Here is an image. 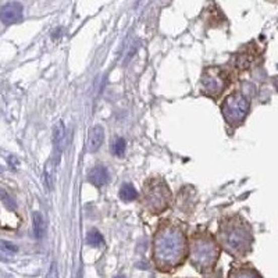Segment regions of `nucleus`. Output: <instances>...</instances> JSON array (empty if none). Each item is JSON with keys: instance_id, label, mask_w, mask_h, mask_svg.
Returning a JSON list of instances; mask_svg holds the SVG:
<instances>
[{"instance_id": "obj_12", "label": "nucleus", "mask_w": 278, "mask_h": 278, "mask_svg": "<svg viewBox=\"0 0 278 278\" xmlns=\"http://www.w3.org/2000/svg\"><path fill=\"white\" fill-rule=\"evenodd\" d=\"M252 61H253V54L250 53V50H246V49L241 50L235 56V65H237L238 68L246 70L248 67H250Z\"/></svg>"}, {"instance_id": "obj_3", "label": "nucleus", "mask_w": 278, "mask_h": 278, "mask_svg": "<svg viewBox=\"0 0 278 278\" xmlns=\"http://www.w3.org/2000/svg\"><path fill=\"white\" fill-rule=\"evenodd\" d=\"M220 256V248L213 235L208 232H196L191 241V263L197 271L213 268Z\"/></svg>"}, {"instance_id": "obj_7", "label": "nucleus", "mask_w": 278, "mask_h": 278, "mask_svg": "<svg viewBox=\"0 0 278 278\" xmlns=\"http://www.w3.org/2000/svg\"><path fill=\"white\" fill-rule=\"evenodd\" d=\"M23 5L18 2H12V3H7L3 7H0V21L6 25L20 23L23 20Z\"/></svg>"}, {"instance_id": "obj_21", "label": "nucleus", "mask_w": 278, "mask_h": 278, "mask_svg": "<svg viewBox=\"0 0 278 278\" xmlns=\"http://www.w3.org/2000/svg\"><path fill=\"white\" fill-rule=\"evenodd\" d=\"M5 278H12L10 275H5Z\"/></svg>"}, {"instance_id": "obj_10", "label": "nucleus", "mask_w": 278, "mask_h": 278, "mask_svg": "<svg viewBox=\"0 0 278 278\" xmlns=\"http://www.w3.org/2000/svg\"><path fill=\"white\" fill-rule=\"evenodd\" d=\"M57 160L54 157H50L47 160L46 166H45V173H43V180H45V185H46L47 191H52L53 184H54V173H56V167H57Z\"/></svg>"}, {"instance_id": "obj_22", "label": "nucleus", "mask_w": 278, "mask_h": 278, "mask_svg": "<svg viewBox=\"0 0 278 278\" xmlns=\"http://www.w3.org/2000/svg\"><path fill=\"white\" fill-rule=\"evenodd\" d=\"M2 170H3V168H2V167H0V171H2Z\"/></svg>"}, {"instance_id": "obj_19", "label": "nucleus", "mask_w": 278, "mask_h": 278, "mask_svg": "<svg viewBox=\"0 0 278 278\" xmlns=\"http://www.w3.org/2000/svg\"><path fill=\"white\" fill-rule=\"evenodd\" d=\"M0 246H2V249L6 250V252H17V246L10 242H6V241H2Z\"/></svg>"}, {"instance_id": "obj_16", "label": "nucleus", "mask_w": 278, "mask_h": 278, "mask_svg": "<svg viewBox=\"0 0 278 278\" xmlns=\"http://www.w3.org/2000/svg\"><path fill=\"white\" fill-rule=\"evenodd\" d=\"M87 241L89 245H92L95 248H99V246H102V243H103V237H102V234H100L98 230H92V231L88 232Z\"/></svg>"}, {"instance_id": "obj_8", "label": "nucleus", "mask_w": 278, "mask_h": 278, "mask_svg": "<svg viewBox=\"0 0 278 278\" xmlns=\"http://www.w3.org/2000/svg\"><path fill=\"white\" fill-rule=\"evenodd\" d=\"M64 141H65V127L63 121H58L53 128V146H54V159L60 162V155L64 148Z\"/></svg>"}, {"instance_id": "obj_9", "label": "nucleus", "mask_w": 278, "mask_h": 278, "mask_svg": "<svg viewBox=\"0 0 278 278\" xmlns=\"http://www.w3.org/2000/svg\"><path fill=\"white\" fill-rule=\"evenodd\" d=\"M104 139V129L100 125H95L89 132V138H88V151L93 153L100 149V146L103 144Z\"/></svg>"}, {"instance_id": "obj_20", "label": "nucleus", "mask_w": 278, "mask_h": 278, "mask_svg": "<svg viewBox=\"0 0 278 278\" xmlns=\"http://www.w3.org/2000/svg\"><path fill=\"white\" fill-rule=\"evenodd\" d=\"M114 278H125V277H124V275H117V277H114Z\"/></svg>"}, {"instance_id": "obj_1", "label": "nucleus", "mask_w": 278, "mask_h": 278, "mask_svg": "<svg viewBox=\"0 0 278 278\" xmlns=\"http://www.w3.org/2000/svg\"><path fill=\"white\" fill-rule=\"evenodd\" d=\"M188 253V241L181 227L163 221L153 242V259L159 268L173 270L184 263Z\"/></svg>"}, {"instance_id": "obj_11", "label": "nucleus", "mask_w": 278, "mask_h": 278, "mask_svg": "<svg viewBox=\"0 0 278 278\" xmlns=\"http://www.w3.org/2000/svg\"><path fill=\"white\" fill-rule=\"evenodd\" d=\"M89 181H91V184L96 186L104 185L109 181V171L102 166H98L89 173Z\"/></svg>"}, {"instance_id": "obj_5", "label": "nucleus", "mask_w": 278, "mask_h": 278, "mask_svg": "<svg viewBox=\"0 0 278 278\" xmlns=\"http://www.w3.org/2000/svg\"><path fill=\"white\" fill-rule=\"evenodd\" d=\"M221 111L224 120L232 127H237L249 113V100L242 92H232L224 99Z\"/></svg>"}, {"instance_id": "obj_6", "label": "nucleus", "mask_w": 278, "mask_h": 278, "mask_svg": "<svg viewBox=\"0 0 278 278\" xmlns=\"http://www.w3.org/2000/svg\"><path fill=\"white\" fill-rule=\"evenodd\" d=\"M200 85H202V93H204L208 98L217 99L230 85V76L221 67H207L203 71Z\"/></svg>"}, {"instance_id": "obj_18", "label": "nucleus", "mask_w": 278, "mask_h": 278, "mask_svg": "<svg viewBox=\"0 0 278 278\" xmlns=\"http://www.w3.org/2000/svg\"><path fill=\"white\" fill-rule=\"evenodd\" d=\"M0 199H2V202L5 203V206H6L7 208L16 210V203H14V200H13L12 197L7 195L6 191H0Z\"/></svg>"}, {"instance_id": "obj_15", "label": "nucleus", "mask_w": 278, "mask_h": 278, "mask_svg": "<svg viewBox=\"0 0 278 278\" xmlns=\"http://www.w3.org/2000/svg\"><path fill=\"white\" fill-rule=\"evenodd\" d=\"M45 221H43V217L41 216V213H34V234L35 237L38 239H41L43 235H45Z\"/></svg>"}, {"instance_id": "obj_17", "label": "nucleus", "mask_w": 278, "mask_h": 278, "mask_svg": "<svg viewBox=\"0 0 278 278\" xmlns=\"http://www.w3.org/2000/svg\"><path fill=\"white\" fill-rule=\"evenodd\" d=\"M125 146H127V144H125V141L122 138H117L114 142H113V145H111V152L116 155V156L121 157L122 155H124V152H125Z\"/></svg>"}, {"instance_id": "obj_4", "label": "nucleus", "mask_w": 278, "mask_h": 278, "mask_svg": "<svg viewBox=\"0 0 278 278\" xmlns=\"http://www.w3.org/2000/svg\"><path fill=\"white\" fill-rule=\"evenodd\" d=\"M144 206L152 215H162L171 203V191L162 178H151L144 185Z\"/></svg>"}, {"instance_id": "obj_13", "label": "nucleus", "mask_w": 278, "mask_h": 278, "mask_svg": "<svg viewBox=\"0 0 278 278\" xmlns=\"http://www.w3.org/2000/svg\"><path fill=\"white\" fill-rule=\"evenodd\" d=\"M228 278H261L259 272H256L253 268L249 267H241V268H235L230 272Z\"/></svg>"}, {"instance_id": "obj_2", "label": "nucleus", "mask_w": 278, "mask_h": 278, "mask_svg": "<svg viewBox=\"0 0 278 278\" xmlns=\"http://www.w3.org/2000/svg\"><path fill=\"white\" fill-rule=\"evenodd\" d=\"M219 239L223 248L234 256L246 255L252 246V232L249 226L239 216H230L221 220Z\"/></svg>"}, {"instance_id": "obj_14", "label": "nucleus", "mask_w": 278, "mask_h": 278, "mask_svg": "<svg viewBox=\"0 0 278 278\" xmlns=\"http://www.w3.org/2000/svg\"><path fill=\"white\" fill-rule=\"evenodd\" d=\"M120 197L124 202H133L138 197V193H136V189L131 184H125L120 189Z\"/></svg>"}]
</instances>
